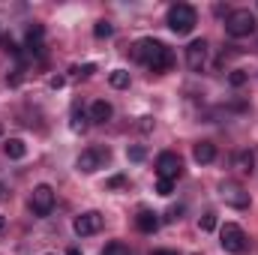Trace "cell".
Instances as JSON below:
<instances>
[{
    "instance_id": "6da1fadb",
    "label": "cell",
    "mask_w": 258,
    "mask_h": 255,
    "mask_svg": "<svg viewBox=\"0 0 258 255\" xmlns=\"http://www.w3.org/2000/svg\"><path fill=\"white\" fill-rule=\"evenodd\" d=\"M132 57L138 63H144L150 72H165L174 66V51L159 39H138L132 45Z\"/></svg>"
},
{
    "instance_id": "7a4b0ae2",
    "label": "cell",
    "mask_w": 258,
    "mask_h": 255,
    "mask_svg": "<svg viewBox=\"0 0 258 255\" xmlns=\"http://www.w3.org/2000/svg\"><path fill=\"white\" fill-rule=\"evenodd\" d=\"M195 24H198V12H195V6H189V3H174V6L168 9V27H171L177 36L192 33Z\"/></svg>"
},
{
    "instance_id": "3957f363",
    "label": "cell",
    "mask_w": 258,
    "mask_h": 255,
    "mask_svg": "<svg viewBox=\"0 0 258 255\" xmlns=\"http://www.w3.org/2000/svg\"><path fill=\"white\" fill-rule=\"evenodd\" d=\"M255 15L249 9H231L228 18H225V33L234 36V39H243V36H252L255 33Z\"/></svg>"
},
{
    "instance_id": "277c9868",
    "label": "cell",
    "mask_w": 258,
    "mask_h": 255,
    "mask_svg": "<svg viewBox=\"0 0 258 255\" xmlns=\"http://www.w3.org/2000/svg\"><path fill=\"white\" fill-rule=\"evenodd\" d=\"M219 198L228 207H234V210H246L249 207V192H246L243 183H237V180H222L219 183Z\"/></svg>"
},
{
    "instance_id": "5b68a950",
    "label": "cell",
    "mask_w": 258,
    "mask_h": 255,
    "mask_svg": "<svg viewBox=\"0 0 258 255\" xmlns=\"http://www.w3.org/2000/svg\"><path fill=\"white\" fill-rule=\"evenodd\" d=\"M219 243H222V249L231 255H240L246 249V234H243V228L240 225H234V222H225L222 228H219Z\"/></svg>"
},
{
    "instance_id": "8992f818",
    "label": "cell",
    "mask_w": 258,
    "mask_h": 255,
    "mask_svg": "<svg viewBox=\"0 0 258 255\" xmlns=\"http://www.w3.org/2000/svg\"><path fill=\"white\" fill-rule=\"evenodd\" d=\"M156 174H159L162 180H177V177L183 174V159H180L177 153H171V150L159 153V156H156Z\"/></svg>"
},
{
    "instance_id": "52a82bcc",
    "label": "cell",
    "mask_w": 258,
    "mask_h": 255,
    "mask_svg": "<svg viewBox=\"0 0 258 255\" xmlns=\"http://www.w3.org/2000/svg\"><path fill=\"white\" fill-rule=\"evenodd\" d=\"M30 210L36 213V216H48L51 210H54V189L48 186V183H39L33 195H30Z\"/></svg>"
},
{
    "instance_id": "ba28073f",
    "label": "cell",
    "mask_w": 258,
    "mask_h": 255,
    "mask_svg": "<svg viewBox=\"0 0 258 255\" xmlns=\"http://www.w3.org/2000/svg\"><path fill=\"white\" fill-rule=\"evenodd\" d=\"M99 228H102V213H99V210H87V213L75 216V222H72V231H75L78 237H90V234H96Z\"/></svg>"
},
{
    "instance_id": "9c48e42d",
    "label": "cell",
    "mask_w": 258,
    "mask_h": 255,
    "mask_svg": "<svg viewBox=\"0 0 258 255\" xmlns=\"http://www.w3.org/2000/svg\"><path fill=\"white\" fill-rule=\"evenodd\" d=\"M102 162H108V150H96V147H90V150H84V153L75 159V168L84 171V174H93V171L102 168Z\"/></svg>"
},
{
    "instance_id": "30bf717a",
    "label": "cell",
    "mask_w": 258,
    "mask_h": 255,
    "mask_svg": "<svg viewBox=\"0 0 258 255\" xmlns=\"http://www.w3.org/2000/svg\"><path fill=\"white\" fill-rule=\"evenodd\" d=\"M207 63V42L204 39H192L189 45H186V66L192 69V72H201Z\"/></svg>"
},
{
    "instance_id": "8fae6325",
    "label": "cell",
    "mask_w": 258,
    "mask_h": 255,
    "mask_svg": "<svg viewBox=\"0 0 258 255\" xmlns=\"http://www.w3.org/2000/svg\"><path fill=\"white\" fill-rule=\"evenodd\" d=\"M135 225H138V231H144V234H153V231L159 228V213H153V210H138V216H135Z\"/></svg>"
},
{
    "instance_id": "7c38bea8",
    "label": "cell",
    "mask_w": 258,
    "mask_h": 255,
    "mask_svg": "<svg viewBox=\"0 0 258 255\" xmlns=\"http://www.w3.org/2000/svg\"><path fill=\"white\" fill-rule=\"evenodd\" d=\"M192 156L198 165H207V162H213L216 159V144L213 141H198L192 147Z\"/></svg>"
},
{
    "instance_id": "4fadbf2b",
    "label": "cell",
    "mask_w": 258,
    "mask_h": 255,
    "mask_svg": "<svg viewBox=\"0 0 258 255\" xmlns=\"http://www.w3.org/2000/svg\"><path fill=\"white\" fill-rule=\"evenodd\" d=\"M111 114H114V108H111V102H105V99H96V102L90 105V120H93V123H108Z\"/></svg>"
},
{
    "instance_id": "5bb4252c",
    "label": "cell",
    "mask_w": 258,
    "mask_h": 255,
    "mask_svg": "<svg viewBox=\"0 0 258 255\" xmlns=\"http://www.w3.org/2000/svg\"><path fill=\"white\" fill-rule=\"evenodd\" d=\"M42 36H45V27H42V24L27 27V48H30L33 54H42Z\"/></svg>"
},
{
    "instance_id": "9a60e30c",
    "label": "cell",
    "mask_w": 258,
    "mask_h": 255,
    "mask_svg": "<svg viewBox=\"0 0 258 255\" xmlns=\"http://www.w3.org/2000/svg\"><path fill=\"white\" fill-rule=\"evenodd\" d=\"M3 153H6L9 159H24V156H27V144H24L21 138H6Z\"/></svg>"
},
{
    "instance_id": "2e32d148",
    "label": "cell",
    "mask_w": 258,
    "mask_h": 255,
    "mask_svg": "<svg viewBox=\"0 0 258 255\" xmlns=\"http://www.w3.org/2000/svg\"><path fill=\"white\" fill-rule=\"evenodd\" d=\"M234 168L243 171V174H252V168H255V153H252V150H240V153H234Z\"/></svg>"
},
{
    "instance_id": "e0dca14e",
    "label": "cell",
    "mask_w": 258,
    "mask_h": 255,
    "mask_svg": "<svg viewBox=\"0 0 258 255\" xmlns=\"http://www.w3.org/2000/svg\"><path fill=\"white\" fill-rule=\"evenodd\" d=\"M87 123H90V114H84V111L75 105V108H72V123H69V126L75 129V132H84V129H87Z\"/></svg>"
},
{
    "instance_id": "ac0fdd59",
    "label": "cell",
    "mask_w": 258,
    "mask_h": 255,
    "mask_svg": "<svg viewBox=\"0 0 258 255\" xmlns=\"http://www.w3.org/2000/svg\"><path fill=\"white\" fill-rule=\"evenodd\" d=\"M108 84H111V87H117V90L129 87V72H126V69H114V72L108 75Z\"/></svg>"
},
{
    "instance_id": "d6986e66",
    "label": "cell",
    "mask_w": 258,
    "mask_h": 255,
    "mask_svg": "<svg viewBox=\"0 0 258 255\" xmlns=\"http://www.w3.org/2000/svg\"><path fill=\"white\" fill-rule=\"evenodd\" d=\"M93 36H96V39L114 36V24H111V21H96V24H93Z\"/></svg>"
},
{
    "instance_id": "ffe728a7",
    "label": "cell",
    "mask_w": 258,
    "mask_h": 255,
    "mask_svg": "<svg viewBox=\"0 0 258 255\" xmlns=\"http://www.w3.org/2000/svg\"><path fill=\"white\" fill-rule=\"evenodd\" d=\"M198 228H201V231H213V228H216V213H204V216L198 219Z\"/></svg>"
},
{
    "instance_id": "44dd1931",
    "label": "cell",
    "mask_w": 258,
    "mask_h": 255,
    "mask_svg": "<svg viewBox=\"0 0 258 255\" xmlns=\"http://www.w3.org/2000/svg\"><path fill=\"white\" fill-rule=\"evenodd\" d=\"M126 156H129V162H144L147 150H144L141 144H135V147H129V150H126Z\"/></svg>"
},
{
    "instance_id": "7402d4cb",
    "label": "cell",
    "mask_w": 258,
    "mask_h": 255,
    "mask_svg": "<svg viewBox=\"0 0 258 255\" xmlns=\"http://www.w3.org/2000/svg\"><path fill=\"white\" fill-rule=\"evenodd\" d=\"M246 78H249V75H246L243 69H234V72L228 75V81H231V87H243V84H246Z\"/></svg>"
},
{
    "instance_id": "603a6c76",
    "label": "cell",
    "mask_w": 258,
    "mask_h": 255,
    "mask_svg": "<svg viewBox=\"0 0 258 255\" xmlns=\"http://www.w3.org/2000/svg\"><path fill=\"white\" fill-rule=\"evenodd\" d=\"M156 192H159V195H165V198H168V195H171V192H174V180H162V177H159V180H156Z\"/></svg>"
},
{
    "instance_id": "cb8c5ba5",
    "label": "cell",
    "mask_w": 258,
    "mask_h": 255,
    "mask_svg": "<svg viewBox=\"0 0 258 255\" xmlns=\"http://www.w3.org/2000/svg\"><path fill=\"white\" fill-rule=\"evenodd\" d=\"M102 255H129V249L123 243H108V246L102 249Z\"/></svg>"
},
{
    "instance_id": "d4e9b609",
    "label": "cell",
    "mask_w": 258,
    "mask_h": 255,
    "mask_svg": "<svg viewBox=\"0 0 258 255\" xmlns=\"http://www.w3.org/2000/svg\"><path fill=\"white\" fill-rule=\"evenodd\" d=\"M72 72H75V75H81V78H90V75L96 72V66H93V63H84L81 69H72Z\"/></svg>"
},
{
    "instance_id": "484cf974",
    "label": "cell",
    "mask_w": 258,
    "mask_h": 255,
    "mask_svg": "<svg viewBox=\"0 0 258 255\" xmlns=\"http://www.w3.org/2000/svg\"><path fill=\"white\" fill-rule=\"evenodd\" d=\"M120 186H126V177H123V174H117V177L108 180V189H120Z\"/></svg>"
},
{
    "instance_id": "4316f807",
    "label": "cell",
    "mask_w": 258,
    "mask_h": 255,
    "mask_svg": "<svg viewBox=\"0 0 258 255\" xmlns=\"http://www.w3.org/2000/svg\"><path fill=\"white\" fill-rule=\"evenodd\" d=\"M48 84H51V90H60V87L66 84V78H63V75H54V78H51Z\"/></svg>"
},
{
    "instance_id": "83f0119b",
    "label": "cell",
    "mask_w": 258,
    "mask_h": 255,
    "mask_svg": "<svg viewBox=\"0 0 258 255\" xmlns=\"http://www.w3.org/2000/svg\"><path fill=\"white\" fill-rule=\"evenodd\" d=\"M180 213H183V207H171L165 219H168V222H174V219H180Z\"/></svg>"
},
{
    "instance_id": "f1b7e54d",
    "label": "cell",
    "mask_w": 258,
    "mask_h": 255,
    "mask_svg": "<svg viewBox=\"0 0 258 255\" xmlns=\"http://www.w3.org/2000/svg\"><path fill=\"white\" fill-rule=\"evenodd\" d=\"M138 126H141V132H150V129H153V117H141Z\"/></svg>"
},
{
    "instance_id": "f546056e",
    "label": "cell",
    "mask_w": 258,
    "mask_h": 255,
    "mask_svg": "<svg viewBox=\"0 0 258 255\" xmlns=\"http://www.w3.org/2000/svg\"><path fill=\"white\" fill-rule=\"evenodd\" d=\"M153 255H177V252H174V249H156Z\"/></svg>"
},
{
    "instance_id": "4dcf8cb0",
    "label": "cell",
    "mask_w": 258,
    "mask_h": 255,
    "mask_svg": "<svg viewBox=\"0 0 258 255\" xmlns=\"http://www.w3.org/2000/svg\"><path fill=\"white\" fill-rule=\"evenodd\" d=\"M3 228H6V216L0 213V231H3Z\"/></svg>"
},
{
    "instance_id": "1f68e13d",
    "label": "cell",
    "mask_w": 258,
    "mask_h": 255,
    "mask_svg": "<svg viewBox=\"0 0 258 255\" xmlns=\"http://www.w3.org/2000/svg\"><path fill=\"white\" fill-rule=\"evenodd\" d=\"M66 255H81V252H78V249H69V252H66Z\"/></svg>"
},
{
    "instance_id": "d6a6232c",
    "label": "cell",
    "mask_w": 258,
    "mask_h": 255,
    "mask_svg": "<svg viewBox=\"0 0 258 255\" xmlns=\"http://www.w3.org/2000/svg\"><path fill=\"white\" fill-rule=\"evenodd\" d=\"M0 138H3V123H0Z\"/></svg>"
},
{
    "instance_id": "836d02e7",
    "label": "cell",
    "mask_w": 258,
    "mask_h": 255,
    "mask_svg": "<svg viewBox=\"0 0 258 255\" xmlns=\"http://www.w3.org/2000/svg\"><path fill=\"white\" fill-rule=\"evenodd\" d=\"M45 255H51V252H45Z\"/></svg>"
}]
</instances>
